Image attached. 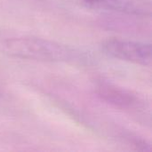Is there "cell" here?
Returning <instances> with one entry per match:
<instances>
[{
	"label": "cell",
	"mask_w": 152,
	"mask_h": 152,
	"mask_svg": "<svg viewBox=\"0 0 152 152\" xmlns=\"http://www.w3.org/2000/svg\"><path fill=\"white\" fill-rule=\"evenodd\" d=\"M102 50L114 59L145 67L151 64V45L150 43L110 38L102 42Z\"/></svg>",
	"instance_id": "cell-2"
},
{
	"label": "cell",
	"mask_w": 152,
	"mask_h": 152,
	"mask_svg": "<svg viewBox=\"0 0 152 152\" xmlns=\"http://www.w3.org/2000/svg\"><path fill=\"white\" fill-rule=\"evenodd\" d=\"M94 9L121 12L128 15L149 17L151 14V0H80Z\"/></svg>",
	"instance_id": "cell-3"
},
{
	"label": "cell",
	"mask_w": 152,
	"mask_h": 152,
	"mask_svg": "<svg viewBox=\"0 0 152 152\" xmlns=\"http://www.w3.org/2000/svg\"><path fill=\"white\" fill-rule=\"evenodd\" d=\"M98 95L107 103L124 110H134L140 108L142 102L136 94L108 82H101L97 85Z\"/></svg>",
	"instance_id": "cell-4"
},
{
	"label": "cell",
	"mask_w": 152,
	"mask_h": 152,
	"mask_svg": "<svg viewBox=\"0 0 152 152\" xmlns=\"http://www.w3.org/2000/svg\"><path fill=\"white\" fill-rule=\"evenodd\" d=\"M0 53L13 58L50 62L86 61L80 51L46 38L16 37L0 40Z\"/></svg>",
	"instance_id": "cell-1"
}]
</instances>
